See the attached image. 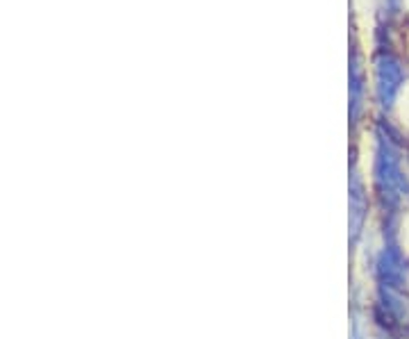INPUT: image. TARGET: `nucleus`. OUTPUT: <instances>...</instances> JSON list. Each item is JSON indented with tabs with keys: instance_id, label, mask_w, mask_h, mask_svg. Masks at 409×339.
I'll return each mask as SVG.
<instances>
[{
	"instance_id": "nucleus-2",
	"label": "nucleus",
	"mask_w": 409,
	"mask_h": 339,
	"mask_svg": "<svg viewBox=\"0 0 409 339\" xmlns=\"http://www.w3.org/2000/svg\"><path fill=\"white\" fill-rule=\"evenodd\" d=\"M351 89H353V105H357V98H360L362 91V76H360V64H357V53L353 50L351 57Z\"/></svg>"
},
{
	"instance_id": "nucleus-1",
	"label": "nucleus",
	"mask_w": 409,
	"mask_h": 339,
	"mask_svg": "<svg viewBox=\"0 0 409 339\" xmlns=\"http://www.w3.org/2000/svg\"><path fill=\"white\" fill-rule=\"evenodd\" d=\"M403 85V66L391 55H382L377 60V91L384 105H391Z\"/></svg>"
},
{
	"instance_id": "nucleus-3",
	"label": "nucleus",
	"mask_w": 409,
	"mask_h": 339,
	"mask_svg": "<svg viewBox=\"0 0 409 339\" xmlns=\"http://www.w3.org/2000/svg\"><path fill=\"white\" fill-rule=\"evenodd\" d=\"M398 3H400V0H389V7H391V12H396V10H398Z\"/></svg>"
}]
</instances>
